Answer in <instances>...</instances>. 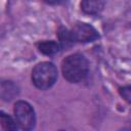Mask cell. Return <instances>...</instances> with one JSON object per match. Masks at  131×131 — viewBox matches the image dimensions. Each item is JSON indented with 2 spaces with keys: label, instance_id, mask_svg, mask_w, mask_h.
Instances as JSON below:
<instances>
[{
  "label": "cell",
  "instance_id": "6da1fadb",
  "mask_svg": "<svg viewBox=\"0 0 131 131\" xmlns=\"http://www.w3.org/2000/svg\"><path fill=\"white\" fill-rule=\"evenodd\" d=\"M88 71V60L81 53H73L67 56L61 62L62 76L70 83H79L83 81L87 77Z\"/></svg>",
  "mask_w": 131,
  "mask_h": 131
},
{
  "label": "cell",
  "instance_id": "7a4b0ae2",
  "mask_svg": "<svg viewBox=\"0 0 131 131\" xmlns=\"http://www.w3.org/2000/svg\"><path fill=\"white\" fill-rule=\"evenodd\" d=\"M57 80V69L49 61H43L35 66L32 71V82L40 90L49 89Z\"/></svg>",
  "mask_w": 131,
  "mask_h": 131
},
{
  "label": "cell",
  "instance_id": "3957f363",
  "mask_svg": "<svg viewBox=\"0 0 131 131\" xmlns=\"http://www.w3.org/2000/svg\"><path fill=\"white\" fill-rule=\"evenodd\" d=\"M13 113L17 125L23 130H32L36 125V115L33 106L25 101L17 100L14 103Z\"/></svg>",
  "mask_w": 131,
  "mask_h": 131
},
{
  "label": "cell",
  "instance_id": "277c9868",
  "mask_svg": "<svg viewBox=\"0 0 131 131\" xmlns=\"http://www.w3.org/2000/svg\"><path fill=\"white\" fill-rule=\"evenodd\" d=\"M70 31L73 41L78 43L93 42L99 38V34L96 29L86 23H77Z\"/></svg>",
  "mask_w": 131,
  "mask_h": 131
},
{
  "label": "cell",
  "instance_id": "5b68a950",
  "mask_svg": "<svg viewBox=\"0 0 131 131\" xmlns=\"http://www.w3.org/2000/svg\"><path fill=\"white\" fill-rule=\"evenodd\" d=\"M105 5L104 0H82L80 3L81 10L89 15H96L100 13Z\"/></svg>",
  "mask_w": 131,
  "mask_h": 131
},
{
  "label": "cell",
  "instance_id": "8992f818",
  "mask_svg": "<svg viewBox=\"0 0 131 131\" xmlns=\"http://www.w3.org/2000/svg\"><path fill=\"white\" fill-rule=\"evenodd\" d=\"M1 98L5 101H10L15 96L18 95V87L12 81H2L1 82Z\"/></svg>",
  "mask_w": 131,
  "mask_h": 131
},
{
  "label": "cell",
  "instance_id": "52a82bcc",
  "mask_svg": "<svg viewBox=\"0 0 131 131\" xmlns=\"http://www.w3.org/2000/svg\"><path fill=\"white\" fill-rule=\"evenodd\" d=\"M37 48L45 55H53L61 49V45L59 42H55L53 40H45L37 43Z\"/></svg>",
  "mask_w": 131,
  "mask_h": 131
},
{
  "label": "cell",
  "instance_id": "ba28073f",
  "mask_svg": "<svg viewBox=\"0 0 131 131\" xmlns=\"http://www.w3.org/2000/svg\"><path fill=\"white\" fill-rule=\"evenodd\" d=\"M58 38H59V44L61 45V48H69L71 47L75 42L72 39L71 36V31L66 29V28H59L57 32Z\"/></svg>",
  "mask_w": 131,
  "mask_h": 131
},
{
  "label": "cell",
  "instance_id": "9c48e42d",
  "mask_svg": "<svg viewBox=\"0 0 131 131\" xmlns=\"http://www.w3.org/2000/svg\"><path fill=\"white\" fill-rule=\"evenodd\" d=\"M0 121H1V126H2V128L3 129H5V130H16V128H17V126H16V121L14 122L13 121V119L9 116V115H7V114H5L4 112H0Z\"/></svg>",
  "mask_w": 131,
  "mask_h": 131
},
{
  "label": "cell",
  "instance_id": "30bf717a",
  "mask_svg": "<svg viewBox=\"0 0 131 131\" xmlns=\"http://www.w3.org/2000/svg\"><path fill=\"white\" fill-rule=\"evenodd\" d=\"M119 93L125 101H127L129 104H131V85L120 87L119 88Z\"/></svg>",
  "mask_w": 131,
  "mask_h": 131
},
{
  "label": "cell",
  "instance_id": "8fae6325",
  "mask_svg": "<svg viewBox=\"0 0 131 131\" xmlns=\"http://www.w3.org/2000/svg\"><path fill=\"white\" fill-rule=\"evenodd\" d=\"M43 1L47 4H50V5H56V4H60L64 0H43Z\"/></svg>",
  "mask_w": 131,
  "mask_h": 131
}]
</instances>
